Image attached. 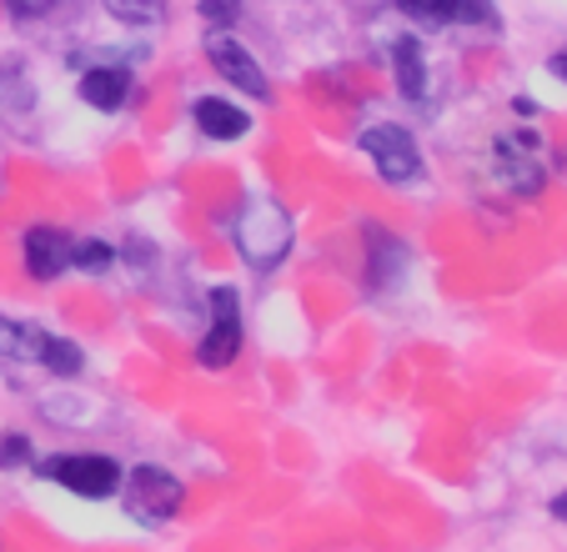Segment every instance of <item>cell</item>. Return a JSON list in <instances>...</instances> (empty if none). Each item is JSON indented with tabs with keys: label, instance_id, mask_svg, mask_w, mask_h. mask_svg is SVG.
Listing matches in <instances>:
<instances>
[{
	"label": "cell",
	"instance_id": "obj_1",
	"mask_svg": "<svg viewBox=\"0 0 567 552\" xmlns=\"http://www.w3.org/2000/svg\"><path fill=\"white\" fill-rule=\"evenodd\" d=\"M231 236H236L241 262L257 266V272H271V266L287 262L291 242H297V226H291V212L281 202H271V196H251V202L241 206V216H236Z\"/></svg>",
	"mask_w": 567,
	"mask_h": 552
},
{
	"label": "cell",
	"instance_id": "obj_9",
	"mask_svg": "<svg viewBox=\"0 0 567 552\" xmlns=\"http://www.w3.org/2000/svg\"><path fill=\"white\" fill-rule=\"evenodd\" d=\"M75 96L86 101L91 111H101V116H116V111L131 106V96H136V75L126 71V65H86L81 71V81H75Z\"/></svg>",
	"mask_w": 567,
	"mask_h": 552
},
{
	"label": "cell",
	"instance_id": "obj_12",
	"mask_svg": "<svg viewBox=\"0 0 567 552\" xmlns=\"http://www.w3.org/2000/svg\"><path fill=\"white\" fill-rule=\"evenodd\" d=\"M192 121H196V131H202L206 141H241L251 131V116L236 101H226V96H202L192 106Z\"/></svg>",
	"mask_w": 567,
	"mask_h": 552
},
{
	"label": "cell",
	"instance_id": "obj_16",
	"mask_svg": "<svg viewBox=\"0 0 567 552\" xmlns=\"http://www.w3.org/2000/svg\"><path fill=\"white\" fill-rule=\"evenodd\" d=\"M35 331L31 321H11V317H0V357H11V361H35Z\"/></svg>",
	"mask_w": 567,
	"mask_h": 552
},
{
	"label": "cell",
	"instance_id": "obj_8",
	"mask_svg": "<svg viewBox=\"0 0 567 552\" xmlns=\"http://www.w3.org/2000/svg\"><path fill=\"white\" fill-rule=\"evenodd\" d=\"M362 256H367V292H392L412 266V246L382 222H362Z\"/></svg>",
	"mask_w": 567,
	"mask_h": 552
},
{
	"label": "cell",
	"instance_id": "obj_20",
	"mask_svg": "<svg viewBox=\"0 0 567 552\" xmlns=\"http://www.w3.org/2000/svg\"><path fill=\"white\" fill-rule=\"evenodd\" d=\"M547 71L557 75V81L567 85V51H557V55H547Z\"/></svg>",
	"mask_w": 567,
	"mask_h": 552
},
{
	"label": "cell",
	"instance_id": "obj_7",
	"mask_svg": "<svg viewBox=\"0 0 567 552\" xmlns=\"http://www.w3.org/2000/svg\"><path fill=\"white\" fill-rule=\"evenodd\" d=\"M206 61H212V71L221 75L226 85H236L241 96L271 101V81H267V71H261L257 55H251L247 45L236 41L231 31H212V35H206Z\"/></svg>",
	"mask_w": 567,
	"mask_h": 552
},
{
	"label": "cell",
	"instance_id": "obj_19",
	"mask_svg": "<svg viewBox=\"0 0 567 552\" xmlns=\"http://www.w3.org/2000/svg\"><path fill=\"white\" fill-rule=\"evenodd\" d=\"M0 6H6L16 21H41V16H51L61 0H0Z\"/></svg>",
	"mask_w": 567,
	"mask_h": 552
},
{
	"label": "cell",
	"instance_id": "obj_2",
	"mask_svg": "<svg viewBox=\"0 0 567 552\" xmlns=\"http://www.w3.org/2000/svg\"><path fill=\"white\" fill-rule=\"evenodd\" d=\"M35 472H41L51 488L71 492V498L81 502H111L121 492V482H126V468H121L116 457L106 452H51L35 462Z\"/></svg>",
	"mask_w": 567,
	"mask_h": 552
},
{
	"label": "cell",
	"instance_id": "obj_13",
	"mask_svg": "<svg viewBox=\"0 0 567 552\" xmlns=\"http://www.w3.org/2000/svg\"><path fill=\"white\" fill-rule=\"evenodd\" d=\"M392 75H396V91L402 101H427V55H422V41L417 35H396L392 41Z\"/></svg>",
	"mask_w": 567,
	"mask_h": 552
},
{
	"label": "cell",
	"instance_id": "obj_10",
	"mask_svg": "<svg viewBox=\"0 0 567 552\" xmlns=\"http://www.w3.org/2000/svg\"><path fill=\"white\" fill-rule=\"evenodd\" d=\"M71 252H75V236L61 232V226H31L21 236V256H25V272L35 282H61L71 272Z\"/></svg>",
	"mask_w": 567,
	"mask_h": 552
},
{
	"label": "cell",
	"instance_id": "obj_21",
	"mask_svg": "<svg viewBox=\"0 0 567 552\" xmlns=\"http://www.w3.org/2000/svg\"><path fill=\"white\" fill-rule=\"evenodd\" d=\"M553 518H557V522H563V528H567V488H563V492H557V498H553Z\"/></svg>",
	"mask_w": 567,
	"mask_h": 552
},
{
	"label": "cell",
	"instance_id": "obj_18",
	"mask_svg": "<svg viewBox=\"0 0 567 552\" xmlns=\"http://www.w3.org/2000/svg\"><path fill=\"white\" fill-rule=\"evenodd\" d=\"M0 468L16 472V468H35V447L25 432H6L0 437Z\"/></svg>",
	"mask_w": 567,
	"mask_h": 552
},
{
	"label": "cell",
	"instance_id": "obj_11",
	"mask_svg": "<svg viewBox=\"0 0 567 552\" xmlns=\"http://www.w3.org/2000/svg\"><path fill=\"white\" fill-rule=\"evenodd\" d=\"M396 11L417 25H497L493 0H392Z\"/></svg>",
	"mask_w": 567,
	"mask_h": 552
},
{
	"label": "cell",
	"instance_id": "obj_17",
	"mask_svg": "<svg viewBox=\"0 0 567 552\" xmlns=\"http://www.w3.org/2000/svg\"><path fill=\"white\" fill-rule=\"evenodd\" d=\"M121 25H161L166 21V0H101Z\"/></svg>",
	"mask_w": 567,
	"mask_h": 552
},
{
	"label": "cell",
	"instance_id": "obj_15",
	"mask_svg": "<svg viewBox=\"0 0 567 552\" xmlns=\"http://www.w3.org/2000/svg\"><path fill=\"white\" fill-rule=\"evenodd\" d=\"M71 266L86 276H101L116 266V246L101 242V236H75V252H71Z\"/></svg>",
	"mask_w": 567,
	"mask_h": 552
},
{
	"label": "cell",
	"instance_id": "obj_4",
	"mask_svg": "<svg viewBox=\"0 0 567 552\" xmlns=\"http://www.w3.org/2000/svg\"><path fill=\"white\" fill-rule=\"evenodd\" d=\"M186 502V482L172 468H156V462H141L126 472L121 482V508L141 522V528H166V522L182 512Z\"/></svg>",
	"mask_w": 567,
	"mask_h": 552
},
{
	"label": "cell",
	"instance_id": "obj_6",
	"mask_svg": "<svg viewBox=\"0 0 567 552\" xmlns=\"http://www.w3.org/2000/svg\"><path fill=\"white\" fill-rule=\"evenodd\" d=\"M241 292L236 287H212L206 297V331L196 341V361H202L206 372H221L241 357Z\"/></svg>",
	"mask_w": 567,
	"mask_h": 552
},
{
	"label": "cell",
	"instance_id": "obj_14",
	"mask_svg": "<svg viewBox=\"0 0 567 552\" xmlns=\"http://www.w3.org/2000/svg\"><path fill=\"white\" fill-rule=\"evenodd\" d=\"M35 367H45L51 377H81L86 372V351L75 347L61 331H35Z\"/></svg>",
	"mask_w": 567,
	"mask_h": 552
},
{
	"label": "cell",
	"instance_id": "obj_22",
	"mask_svg": "<svg viewBox=\"0 0 567 552\" xmlns=\"http://www.w3.org/2000/svg\"><path fill=\"white\" fill-rule=\"evenodd\" d=\"M513 111H517V116H533L537 106H533V96H517V101H513Z\"/></svg>",
	"mask_w": 567,
	"mask_h": 552
},
{
	"label": "cell",
	"instance_id": "obj_3",
	"mask_svg": "<svg viewBox=\"0 0 567 552\" xmlns=\"http://www.w3.org/2000/svg\"><path fill=\"white\" fill-rule=\"evenodd\" d=\"M357 146L372 161V171L386 181V186H412L427 171V156H422L417 136H412L402 121H372V126L357 131Z\"/></svg>",
	"mask_w": 567,
	"mask_h": 552
},
{
	"label": "cell",
	"instance_id": "obj_5",
	"mask_svg": "<svg viewBox=\"0 0 567 552\" xmlns=\"http://www.w3.org/2000/svg\"><path fill=\"white\" fill-rule=\"evenodd\" d=\"M493 176L497 186H507L513 196L543 192L547 176V146L533 126H507L493 136Z\"/></svg>",
	"mask_w": 567,
	"mask_h": 552
}]
</instances>
